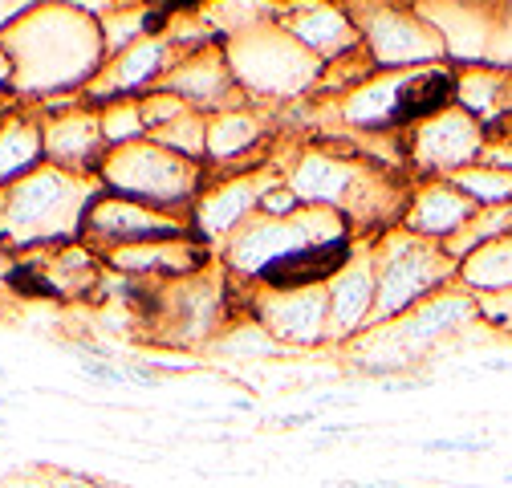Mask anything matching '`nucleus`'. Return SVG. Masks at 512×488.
<instances>
[{"instance_id":"obj_1","label":"nucleus","mask_w":512,"mask_h":488,"mask_svg":"<svg viewBox=\"0 0 512 488\" xmlns=\"http://www.w3.org/2000/svg\"><path fill=\"white\" fill-rule=\"evenodd\" d=\"M346 261V244L342 240H330V244H305L297 253H285L277 261H269L261 269V277L269 285H281V289H297V285H313L322 277H334Z\"/></svg>"},{"instance_id":"obj_2","label":"nucleus","mask_w":512,"mask_h":488,"mask_svg":"<svg viewBox=\"0 0 512 488\" xmlns=\"http://www.w3.org/2000/svg\"><path fill=\"white\" fill-rule=\"evenodd\" d=\"M456 94V82L447 74H415L399 86L395 94V106H391V118H423V114H435L443 110L447 102H452Z\"/></svg>"}]
</instances>
